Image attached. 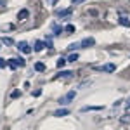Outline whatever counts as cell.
<instances>
[{
  "instance_id": "6da1fadb",
  "label": "cell",
  "mask_w": 130,
  "mask_h": 130,
  "mask_svg": "<svg viewBox=\"0 0 130 130\" xmlns=\"http://www.w3.org/2000/svg\"><path fill=\"white\" fill-rule=\"evenodd\" d=\"M75 97H76V92H75V90H70L66 95H62V97L59 99V104H61V106H66V104H70Z\"/></svg>"
},
{
  "instance_id": "7a4b0ae2",
  "label": "cell",
  "mask_w": 130,
  "mask_h": 130,
  "mask_svg": "<svg viewBox=\"0 0 130 130\" xmlns=\"http://www.w3.org/2000/svg\"><path fill=\"white\" fill-rule=\"evenodd\" d=\"M18 49L21 50V52H24V54H31V47L28 42H19L18 43Z\"/></svg>"
},
{
  "instance_id": "3957f363",
  "label": "cell",
  "mask_w": 130,
  "mask_h": 130,
  "mask_svg": "<svg viewBox=\"0 0 130 130\" xmlns=\"http://www.w3.org/2000/svg\"><path fill=\"white\" fill-rule=\"evenodd\" d=\"M95 43V40L92 38V37H89V38H83V40L80 42V47H92Z\"/></svg>"
},
{
  "instance_id": "277c9868",
  "label": "cell",
  "mask_w": 130,
  "mask_h": 130,
  "mask_svg": "<svg viewBox=\"0 0 130 130\" xmlns=\"http://www.w3.org/2000/svg\"><path fill=\"white\" fill-rule=\"evenodd\" d=\"M7 66H9L10 70H18L21 64H19V59H9L7 61Z\"/></svg>"
},
{
  "instance_id": "5b68a950",
  "label": "cell",
  "mask_w": 130,
  "mask_h": 130,
  "mask_svg": "<svg viewBox=\"0 0 130 130\" xmlns=\"http://www.w3.org/2000/svg\"><path fill=\"white\" fill-rule=\"evenodd\" d=\"M71 12H73V9H64V10H57V16H59L61 19H62V18H70L71 16Z\"/></svg>"
},
{
  "instance_id": "8992f818",
  "label": "cell",
  "mask_w": 130,
  "mask_h": 130,
  "mask_svg": "<svg viewBox=\"0 0 130 130\" xmlns=\"http://www.w3.org/2000/svg\"><path fill=\"white\" fill-rule=\"evenodd\" d=\"M102 109V106H83L82 108V111L85 113V111H101Z\"/></svg>"
},
{
  "instance_id": "52a82bcc",
  "label": "cell",
  "mask_w": 130,
  "mask_h": 130,
  "mask_svg": "<svg viewBox=\"0 0 130 130\" xmlns=\"http://www.w3.org/2000/svg\"><path fill=\"white\" fill-rule=\"evenodd\" d=\"M43 47H45V42H42V40H37V42H35V50H37V52L43 50Z\"/></svg>"
},
{
  "instance_id": "ba28073f",
  "label": "cell",
  "mask_w": 130,
  "mask_h": 130,
  "mask_svg": "<svg viewBox=\"0 0 130 130\" xmlns=\"http://www.w3.org/2000/svg\"><path fill=\"white\" fill-rule=\"evenodd\" d=\"M118 23H120L121 26H125V28H130V19H128V18H120Z\"/></svg>"
},
{
  "instance_id": "9c48e42d",
  "label": "cell",
  "mask_w": 130,
  "mask_h": 130,
  "mask_svg": "<svg viewBox=\"0 0 130 130\" xmlns=\"http://www.w3.org/2000/svg\"><path fill=\"white\" fill-rule=\"evenodd\" d=\"M28 16H30V12H28V10H26V9L19 10V14H18V18H19L21 21H24V19H26V18H28Z\"/></svg>"
},
{
  "instance_id": "30bf717a",
  "label": "cell",
  "mask_w": 130,
  "mask_h": 130,
  "mask_svg": "<svg viewBox=\"0 0 130 130\" xmlns=\"http://www.w3.org/2000/svg\"><path fill=\"white\" fill-rule=\"evenodd\" d=\"M102 70L106 71V73H113V71L116 70V66H115V64H113V62H109V64H106V66H104V68H102Z\"/></svg>"
},
{
  "instance_id": "8fae6325",
  "label": "cell",
  "mask_w": 130,
  "mask_h": 130,
  "mask_svg": "<svg viewBox=\"0 0 130 130\" xmlns=\"http://www.w3.org/2000/svg\"><path fill=\"white\" fill-rule=\"evenodd\" d=\"M66 115H70V109H57L54 113V116H66Z\"/></svg>"
},
{
  "instance_id": "7c38bea8",
  "label": "cell",
  "mask_w": 130,
  "mask_h": 130,
  "mask_svg": "<svg viewBox=\"0 0 130 130\" xmlns=\"http://www.w3.org/2000/svg\"><path fill=\"white\" fill-rule=\"evenodd\" d=\"M52 31H54V35H59V33H62V28L59 24H52Z\"/></svg>"
},
{
  "instance_id": "4fadbf2b",
  "label": "cell",
  "mask_w": 130,
  "mask_h": 130,
  "mask_svg": "<svg viewBox=\"0 0 130 130\" xmlns=\"http://www.w3.org/2000/svg\"><path fill=\"white\" fill-rule=\"evenodd\" d=\"M2 43H5V45H12V43H14V40H12V38H9V37H2Z\"/></svg>"
},
{
  "instance_id": "5bb4252c",
  "label": "cell",
  "mask_w": 130,
  "mask_h": 130,
  "mask_svg": "<svg viewBox=\"0 0 130 130\" xmlns=\"http://www.w3.org/2000/svg\"><path fill=\"white\" fill-rule=\"evenodd\" d=\"M35 71H45V64H43V62H37V64H35Z\"/></svg>"
},
{
  "instance_id": "9a60e30c",
  "label": "cell",
  "mask_w": 130,
  "mask_h": 130,
  "mask_svg": "<svg viewBox=\"0 0 130 130\" xmlns=\"http://www.w3.org/2000/svg\"><path fill=\"white\" fill-rule=\"evenodd\" d=\"M64 64H66V59H62V57H59V61H57V62H56V66H57V68H62V66H64Z\"/></svg>"
},
{
  "instance_id": "2e32d148",
  "label": "cell",
  "mask_w": 130,
  "mask_h": 130,
  "mask_svg": "<svg viewBox=\"0 0 130 130\" xmlns=\"http://www.w3.org/2000/svg\"><path fill=\"white\" fill-rule=\"evenodd\" d=\"M68 61H70V62H75V61H78V54H76V52H75V54H71L70 57H68Z\"/></svg>"
},
{
  "instance_id": "e0dca14e",
  "label": "cell",
  "mask_w": 130,
  "mask_h": 130,
  "mask_svg": "<svg viewBox=\"0 0 130 130\" xmlns=\"http://www.w3.org/2000/svg\"><path fill=\"white\" fill-rule=\"evenodd\" d=\"M64 31H66V33H75V26H73V24H68V26L64 28Z\"/></svg>"
},
{
  "instance_id": "ac0fdd59",
  "label": "cell",
  "mask_w": 130,
  "mask_h": 130,
  "mask_svg": "<svg viewBox=\"0 0 130 130\" xmlns=\"http://www.w3.org/2000/svg\"><path fill=\"white\" fill-rule=\"evenodd\" d=\"M71 75H73L71 71H61L59 73V76H62V78H68V76H71Z\"/></svg>"
},
{
  "instance_id": "d6986e66",
  "label": "cell",
  "mask_w": 130,
  "mask_h": 130,
  "mask_svg": "<svg viewBox=\"0 0 130 130\" xmlns=\"http://www.w3.org/2000/svg\"><path fill=\"white\" fill-rule=\"evenodd\" d=\"M19 95H21V92H19V90H14V92L10 94V97H12V99H16V97H19Z\"/></svg>"
},
{
  "instance_id": "ffe728a7",
  "label": "cell",
  "mask_w": 130,
  "mask_h": 130,
  "mask_svg": "<svg viewBox=\"0 0 130 130\" xmlns=\"http://www.w3.org/2000/svg\"><path fill=\"white\" fill-rule=\"evenodd\" d=\"M70 50H75V49H80V43H71L70 47H68Z\"/></svg>"
},
{
  "instance_id": "44dd1931",
  "label": "cell",
  "mask_w": 130,
  "mask_h": 130,
  "mask_svg": "<svg viewBox=\"0 0 130 130\" xmlns=\"http://www.w3.org/2000/svg\"><path fill=\"white\" fill-rule=\"evenodd\" d=\"M5 66H7V61H5V59H2V57H0V68H5Z\"/></svg>"
},
{
  "instance_id": "7402d4cb",
  "label": "cell",
  "mask_w": 130,
  "mask_h": 130,
  "mask_svg": "<svg viewBox=\"0 0 130 130\" xmlns=\"http://www.w3.org/2000/svg\"><path fill=\"white\" fill-rule=\"evenodd\" d=\"M40 94H42V90H40V89L33 90V97H38V95H40Z\"/></svg>"
},
{
  "instance_id": "603a6c76",
  "label": "cell",
  "mask_w": 130,
  "mask_h": 130,
  "mask_svg": "<svg viewBox=\"0 0 130 130\" xmlns=\"http://www.w3.org/2000/svg\"><path fill=\"white\" fill-rule=\"evenodd\" d=\"M82 2H85V0H73V4L76 5V4H82Z\"/></svg>"
},
{
  "instance_id": "cb8c5ba5",
  "label": "cell",
  "mask_w": 130,
  "mask_h": 130,
  "mask_svg": "<svg viewBox=\"0 0 130 130\" xmlns=\"http://www.w3.org/2000/svg\"><path fill=\"white\" fill-rule=\"evenodd\" d=\"M45 2H47V4H56L57 0H45Z\"/></svg>"
},
{
  "instance_id": "d4e9b609",
  "label": "cell",
  "mask_w": 130,
  "mask_h": 130,
  "mask_svg": "<svg viewBox=\"0 0 130 130\" xmlns=\"http://www.w3.org/2000/svg\"><path fill=\"white\" fill-rule=\"evenodd\" d=\"M127 109H130V99H128V102H127Z\"/></svg>"
}]
</instances>
